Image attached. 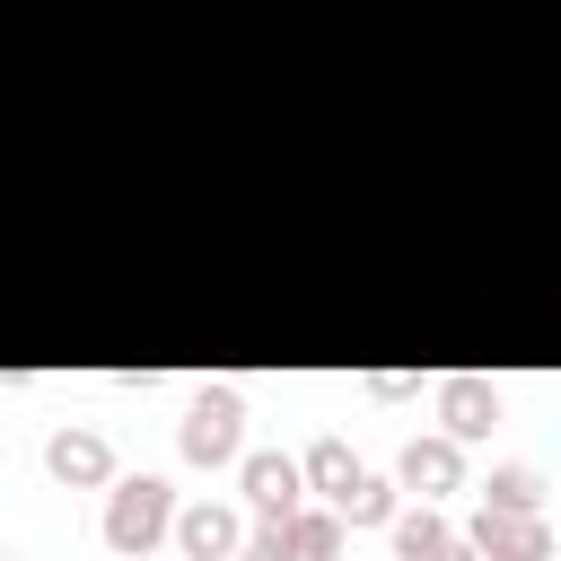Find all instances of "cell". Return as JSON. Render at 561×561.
Returning a JSON list of instances; mask_svg holds the SVG:
<instances>
[{"mask_svg":"<svg viewBox=\"0 0 561 561\" xmlns=\"http://www.w3.org/2000/svg\"><path fill=\"white\" fill-rule=\"evenodd\" d=\"M280 543H289V561H333L342 552V517L333 508H289L280 517Z\"/></svg>","mask_w":561,"mask_h":561,"instance_id":"cell-11","label":"cell"},{"mask_svg":"<svg viewBox=\"0 0 561 561\" xmlns=\"http://www.w3.org/2000/svg\"><path fill=\"white\" fill-rule=\"evenodd\" d=\"M482 508H543L535 465H500V473H491V491H482Z\"/></svg>","mask_w":561,"mask_h":561,"instance_id":"cell-13","label":"cell"},{"mask_svg":"<svg viewBox=\"0 0 561 561\" xmlns=\"http://www.w3.org/2000/svg\"><path fill=\"white\" fill-rule=\"evenodd\" d=\"M175 543H184V561H228L237 552V508H219V500H193V508H175V526H167Z\"/></svg>","mask_w":561,"mask_h":561,"instance_id":"cell-8","label":"cell"},{"mask_svg":"<svg viewBox=\"0 0 561 561\" xmlns=\"http://www.w3.org/2000/svg\"><path fill=\"white\" fill-rule=\"evenodd\" d=\"M438 421H447L456 447L491 438V430H500V386H491V377H447V386H438Z\"/></svg>","mask_w":561,"mask_h":561,"instance_id":"cell-5","label":"cell"},{"mask_svg":"<svg viewBox=\"0 0 561 561\" xmlns=\"http://www.w3.org/2000/svg\"><path fill=\"white\" fill-rule=\"evenodd\" d=\"M237 473H245V500H254L263 526H280V517L298 508V491H307V482H298V456H280V447H254Z\"/></svg>","mask_w":561,"mask_h":561,"instance_id":"cell-6","label":"cell"},{"mask_svg":"<svg viewBox=\"0 0 561 561\" xmlns=\"http://www.w3.org/2000/svg\"><path fill=\"white\" fill-rule=\"evenodd\" d=\"M394 491H412V500H447V491H465V447L438 430V438H412L403 456H394Z\"/></svg>","mask_w":561,"mask_h":561,"instance_id":"cell-4","label":"cell"},{"mask_svg":"<svg viewBox=\"0 0 561 561\" xmlns=\"http://www.w3.org/2000/svg\"><path fill=\"white\" fill-rule=\"evenodd\" d=\"M175 526V491L158 482V473H131V482H114L105 491V543L123 552V561H149V543Z\"/></svg>","mask_w":561,"mask_h":561,"instance_id":"cell-1","label":"cell"},{"mask_svg":"<svg viewBox=\"0 0 561 561\" xmlns=\"http://www.w3.org/2000/svg\"><path fill=\"white\" fill-rule=\"evenodd\" d=\"M44 465H53V482H70V491L114 482V447H105L96 430H53V438H44Z\"/></svg>","mask_w":561,"mask_h":561,"instance_id":"cell-7","label":"cell"},{"mask_svg":"<svg viewBox=\"0 0 561 561\" xmlns=\"http://www.w3.org/2000/svg\"><path fill=\"white\" fill-rule=\"evenodd\" d=\"M351 473H359V456H351V447H342V438H316V447H307V456H298V482H316V491H324V500H333V491H342V482H351Z\"/></svg>","mask_w":561,"mask_h":561,"instance_id":"cell-12","label":"cell"},{"mask_svg":"<svg viewBox=\"0 0 561 561\" xmlns=\"http://www.w3.org/2000/svg\"><path fill=\"white\" fill-rule=\"evenodd\" d=\"M333 517H342V526H386V517H394V482L359 465V473L333 491Z\"/></svg>","mask_w":561,"mask_h":561,"instance_id":"cell-10","label":"cell"},{"mask_svg":"<svg viewBox=\"0 0 561 561\" xmlns=\"http://www.w3.org/2000/svg\"><path fill=\"white\" fill-rule=\"evenodd\" d=\"M228 561H289V543H280V526H263V535H237Z\"/></svg>","mask_w":561,"mask_h":561,"instance_id":"cell-14","label":"cell"},{"mask_svg":"<svg viewBox=\"0 0 561 561\" xmlns=\"http://www.w3.org/2000/svg\"><path fill=\"white\" fill-rule=\"evenodd\" d=\"M465 543H473L482 561H552V535H543L535 508H473Z\"/></svg>","mask_w":561,"mask_h":561,"instance_id":"cell-3","label":"cell"},{"mask_svg":"<svg viewBox=\"0 0 561 561\" xmlns=\"http://www.w3.org/2000/svg\"><path fill=\"white\" fill-rule=\"evenodd\" d=\"M175 447H184V465H228V456L245 447V403H237V386H202V394L184 403Z\"/></svg>","mask_w":561,"mask_h":561,"instance_id":"cell-2","label":"cell"},{"mask_svg":"<svg viewBox=\"0 0 561 561\" xmlns=\"http://www.w3.org/2000/svg\"><path fill=\"white\" fill-rule=\"evenodd\" d=\"M438 561H482V552H473L465 535H447V552H438Z\"/></svg>","mask_w":561,"mask_h":561,"instance_id":"cell-15","label":"cell"},{"mask_svg":"<svg viewBox=\"0 0 561 561\" xmlns=\"http://www.w3.org/2000/svg\"><path fill=\"white\" fill-rule=\"evenodd\" d=\"M0 561H9V552H0Z\"/></svg>","mask_w":561,"mask_h":561,"instance_id":"cell-16","label":"cell"},{"mask_svg":"<svg viewBox=\"0 0 561 561\" xmlns=\"http://www.w3.org/2000/svg\"><path fill=\"white\" fill-rule=\"evenodd\" d=\"M386 535H394V561H438L456 526L438 517V500H421V508H403V517H386Z\"/></svg>","mask_w":561,"mask_h":561,"instance_id":"cell-9","label":"cell"}]
</instances>
